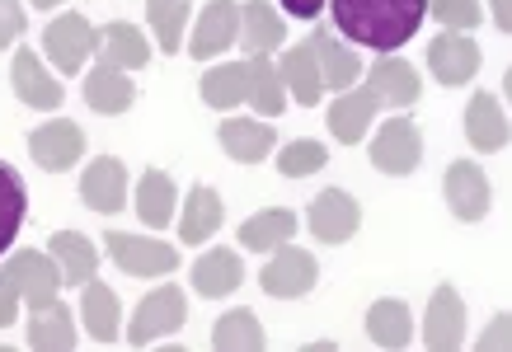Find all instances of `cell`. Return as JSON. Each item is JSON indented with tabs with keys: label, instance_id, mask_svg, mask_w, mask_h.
<instances>
[{
	"label": "cell",
	"instance_id": "obj_1",
	"mask_svg": "<svg viewBox=\"0 0 512 352\" xmlns=\"http://www.w3.org/2000/svg\"><path fill=\"white\" fill-rule=\"evenodd\" d=\"M329 10L339 38H353L357 47H376L390 57L419 33L428 0H329Z\"/></svg>",
	"mask_w": 512,
	"mask_h": 352
},
{
	"label": "cell",
	"instance_id": "obj_2",
	"mask_svg": "<svg viewBox=\"0 0 512 352\" xmlns=\"http://www.w3.org/2000/svg\"><path fill=\"white\" fill-rule=\"evenodd\" d=\"M184 320H188V296L179 287H160L137 306V315L127 324V343H132V348H151L156 338L179 334Z\"/></svg>",
	"mask_w": 512,
	"mask_h": 352
},
{
	"label": "cell",
	"instance_id": "obj_3",
	"mask_svg": "<svg viewBox=\"0 0 512 352\" xmlns=\"http://www.w3.org/2000/svg\"><path fill=\"white\" fill-rule=\"evenodd\" d=\"M0 273L15 282L19 301H24L29 310L52 306L57 291H62V268H57V259H52V254H38V249H19V254H10V263H5Z\"/></svg>",
	"mask_w": 512,
	"mask_h": 352
},
{
	"label": "cell",
	"instance_id": "obj_4",
	"mask_svg": "<svg viewBox=\"0 0 512 352\" xmlns=\"http://www.w3.org/2000/svg\"><path fill=\"white\" fill-rule=\"evenodd\" d=\"M109 254L127 277H165L179 268V249L151 235H127V230H109Z\"/></svg>",
	"mask_w": 512,
	"mask_h": 352
},
{
	"label": "cell",
	"instance_id": "obj_5",
	"mask_svg": "<svg viewBox=\"0 0 512 352\" xmlns=\"http://www.w3.org/2000/svg\"><path fill=\"white\" fill-rule=\"evenodd\" d=\"M94 47H99V33L90 29L85 15H62L43 29V52L52 57V66H57L62 76H76L80 66L90 62Z\"/></svg>",
	"mask_w": 512,
	"mask_h": 352
},
{
	"label": "cell",
	"instance_id": "obj_6",
	"mask_svg": "<svg viewBox=\"0 0 512 352\" xmlns=\"http://www.w3.org/2000/svg\"><path fill=\"white\" fill-rule=\"evenodd\" d=\"M372 165L390 179H404V174H414L423 165V137L419 127L409 123V118H390L372 141Z\"/></svg>",
	"mask_w": 512,
	"mask_h": 352
},
{
	"label": "cell",
	"instance_id": "obj_7",
	"mask_svg": "<svg viewBox=\"0 0 512 352\" xmlns=\"http://www.w3.org/2000/svg\"><path fill=\"white\" fill-rule=\"evenodd\" d=\"M315 277H320V263L306 254V249H292L287 245L273 249V259L264 263V273H259V287L268 296H282V301H292V296H306L315 287Z\"/></svg>",
	"mask_w": 512,
	"mask_h": 352
},
{
	"label": "cell",
	"instance_id": "obj_8",
	"mask_svg": "<svg viewBox=\"0 0 512 352\" xmlns=\"http://www.w3.org/2000/svg\"><path fill=\"white\" fill-rule=\"evenodd\" d=\"M306 226H311V235L320 245H343V240H353L357 226H362V207H357L343 188H325V193L311 202Z\"/></svg>",
	"mask_w": 512,
	"mask_h": 352
},
{
	"label": "cell",
	"instance_id": "obj_9",
	"mask_svg": "<svg viewBox=\"0 0 512 352\" xmlns=\"http://www.w3.org/2000/svg\"><path fill=\"white\" fill-rule=\"evenodd\" d=\"M423 343L433 352H456L466 343V301H461V291L447 287V282H442V287L433 291V301H428Z\"/></svg>",
	"mask_w": 512,
	"mask_h": 352
},
{
	"label": "cell",
	"instance_id": "obj_10",
	"mask_svg": "<svg viewBox=\"0 0 512 352\" xmlns=\"http://www.w3.org/2000/svg\"><path fill=\"white\" fill-rule=\"evenodd\" d=\"M80 198H85V207H94V212L118 216L127 207V165L118 155L90 160L85 174H80Z\"/></svg>",
	"mask_w": 512,
	"mask_h": 352
},
{
	"label": "cell",
	"instance_id": "obj_11",
	"mask_svg": "<svg viewBox=\"0 0 512 352\" xmlns=\"http://www.w3.org/2000/svg\"><path fill=\"white\" fill-rule=\"evenodd\" d=\"M447 207L451 216H461V221H484L489 207H494V188L484 179V169L475 160H456L447 165Z\"/></svg>",
	"mask_w": 512,
	"mask_h": 352
},
{
	"label": "cell",
	"instance_id": "obj_12",
	"mask_svg": "<svg viewBox=\"0 0 512 352\" xmlns=\"http://www.w3.org/2000/svg\"><path fill=\"white\" fill-rule=\"evenodd\" d=\"M428 71H433L442 85H466V80L480 76V47H475V38H466V33H442V38H433L428 43Z\"/></svg>",
	"mask_w": 512,
	"mask_h": 352
},
{
	"label": "cell",
	"instance_id": "obj_13",
	"mask_svg": "<svg viewBox=\"0 0 512 352\" xmlns=\"http://www.w3.org/2000/svg\"><path fill=\"white\" fill-rule=\"evenodd\" d=\"M29 151H33V160H38L43 169L62 174V169H71L80 155H85V132H80L71 118H52V123L33 127Z\"/></svg>",
	"mask_w": 512,
	"mask_h": 352
},
{
	"label": "cell",
	"instance_id": "obj_14",
	"mask_svg": "<svg viewBox=\"0 0 512 352\" xmlns=\"http://www.w3.org/2000/svg\"><path fill=\"white\" fill-rule=\"evenodd\" d=\"M235 38H240V0H212V5L198 15L193 38H188V57L207 62V57L226 52Z\"/></svg>",
	"mask_w": 512,
	"mask_h": 352
},
{
	"label": "cell",
	"instance_id": "obj_15",
	"mask_svg": "<svg viewBox=\"0 0 512 352\" xmlns=\"http://www.w3.org/2000/svg\"><path fill=\"white\" fill-rule=\"evenodd\" d=\"M10 80H15V94L24 99L29 108H43V113H52V108H62L66 90L57 76H47V66L38 62V52L33 47H19L15 62H10Z\"/></svg>",
	"mask_w": 512,
	"mask_h": 352
},
{
	"label": "cell",
	"instance_id": "obj_16",
	"mask_svg": "<svg viewBox=\"0 0 512 352\" xmlns=\"http://www.w3.org/2000/svg\"><path fill=\"white\" fill-rule=\"evenodd\" d=\"M311 52H315V66H320L325 90H334V94L353 90L357 76H362V62H357L353 47L339 43V33H334V29H315L311 33Z\"/></svg>",
	"mask_w": 512,
	"mask_h": 352
},
{
	"label": "cell",
	"instance_id": "obj_17",
	"mask_svg": "<svg viewBox=\"0 0 512 352\" xmlns=\"http://www.w3.org/2000/svg\"><path fill=\"white\" fill-rule=\"evenodd\" d=\"M376 90L372 85H353V90H343L329 108V132L339 137V146H357V141L367 137V127L376 118Z\"/></svg>",
	"mask_w": 512,
	"mask_h": 352
},
{
	"label": "cell",
	"instance_id": "obj_18",
	"mask_svg": "<svg viewBox=\"0 0 512 352\" xmlns=\"http://www.w3.org/2000/svg\"><path fill=\"white\" fill-rule=\"evenodd\" d=\"M132 99H137L132 76H123L113 62H104V57H99V66L85 76V104H90L94 113H104V118H118V113H127V108H132Z\"/></svg>",
	"mask_w": 512,
	"mask_h": 352
},
{
	"label": "cell",
	"instance_id": "obj_19",
	"mask_svg": "<svg viewBox=\"0 0 512 352\" xmlns=\"http://www.w3.org/2000/svg\"><path fill=\"white\" fill-rule=\"evenodd\" d=\"M287 29H282V15L268 5V0H245L240 5V38L235 43L245 47L249 57H268V52H278Z\"/></svg>",
	"mask_w": 512,
	"mask_h": 352
},
{
	"label": "cell",
	"instance_id": "obj_20",
	"mask_svg": "<svg viewBox=\"0 0 512 352\" xmlns=\"http://www.w3.org/2000/svg\"><path fill=\"white\" fill-rule=\"evenodd\" d=\"M367 85L376 90V99L390 108H409V104H419V94H423V80L419 71L409 62H400V57H381V62L367 71Z\"/></svg>",
	"mask_w": 512,
	"mask_h": 352
},
{
	"label": "cell",
	"instance_id": "obj_21",
	"mask_svg": "<svg viewBox=\"0 0 512 352\" xmlns=\"http://www.w3.org/2000/svg\"><path fill=\"white\" fill-rule=\"evenodd\" d=\"M278 76H282V90L292 94L301 108H315V104H320L325 80H320V66H315L311 43L287 47V52H282V62H278Z\"/></svg>",
	"mask_w": 512,
	"mask_h": 352
},
{
	"label": "cell",
	"instance_id": "obj_22",
	"mask_svg": "<svg viewBox=\"0 0 512 352\" xmlns=\"http://www.w3.org/2000/svg\"><path fill=\"white\" fill-rule=\"evenodd\" d=\"M217 141L226 146V155L231 160H240V165H259L273 146H278V137H273V127L259 123V118H226L217 132Z\"/></svg>",
	"mask_w": 512,
	"mask_h": 352
},
{
	"label": "cell",
	"instance_id": "obj_23",
	"mask_svg": "<svg viewBox=\"0 0 512 352\" xmlns=\"http://www.w3.org/2000/svg\"><path fill=\"white\" fill-rule=\"evenodd\" d=\"M466 137L475 151H503L508 146V113L489 90H480L466 108Z\"/></svg>",
	"mask_w": 512,
	"mask_h": 352
},
{
	"label": "cell",
	"instance_id": "obj_24",
	"mask_svg": "<svg viewBox=\"0 0 512 352\" xmlns=\"http://www.w3.org/2000/svg\"><path fill=\"white\" fill-rule=\"evenodd\" d=\"M80 320H85V329H90L94 343H113V338H118V324H123L118 291L90 277V282H85V296H80Z\"/></svg>",
	"mask_w": 512,
	"mask_h": 352
},
{
	"label": "cell",
	"instance_id": "obj_25",
	"mask_svg": "<svg viewBox=\"0 0 512 352\" xmlns=\"http://www.w3.org/2000/svg\"><path fill=\"white\" fill-rule=\"evenodd\" d=\"M47 254L57 259L66 287H85V282L94 277V268H99V254H94V245L85 240V235H76V230H57V235L47 240Z\"/></svg>",
	"mask_w": 512,
	"mask_h": 352
},
{
	"label": "cell",
	"instance_id": "obj_26",
	"mask_svg": "<svg viewBox=\"0 0 512 352\" xmlns=\"http://www.w3.org/2000/svg\"><path fill=\"white\" fill-rule=\"evenodd\" d=\"M240 282H245V263L235 259L231 249H207L193 263V291L198 296H231Z\"/></svg>",
	"mask_w": 512,
	"mask_h": 352
},
{
	"label": "cell",
	"instance_id": "obj_27",
	"mask_svg": "<svg viewBox=\"0 0 512 352\" xmlns=\"http://www.w3.org/2000/svg\"><path fill=\"white\" fill-rule=\"evenodd\" d=\"M29 348H38V352H71L76 348V324H71V306H66V301H52V306L33 310Z\"/></svg>",
	"mask_w": 512,
	"mask_h": 352
},
{
	"label": "cell",
	"instance_id": "obj_28",
	"mask_svg": "<svg viewBox=\"0 0 512 352\" xmlns=\"http://www.w3.org/2000/svg\"><path fill=\"white\" fill-rule=\"evenodd\" d=\"M174 202H179V188H174V179L165 174V169H146L137 184V216L141 226H170L174 221Z\"/></svg>",
	"mask_w": 512,
	"mask_h": 352
},
{
	"label": "cell",
	"instance_id": "obj_29",
	"mask_svg": "<svg viewBox=\"0 0 512 352\" xmlns=\"http://www.w3.org/2000/svg\"><path fill=\"white\" fill-rule=\"evenodd\" d=\"M245 99H249V62H226V66L202 71V104L207 108L231 113V108L245 104Z\"/></svg>",
	"mask_w": 512,
	"mask_h": 352
},
{
	"label": "cell",
	"instance_id": "obj_30",
	"mask_svg": "<svg viewBox=\"0 0 512 352\" xmlns=\"http://www.w3.org/2000/svg\"><path fill=\"white\" fill-rule=\"evenodd\" d=\"M99 57L113 62L118 71H141V66L151 62V43L141 38L137 24H109V29L99 33Z\"/></svg>",
	"mask_w": 512,
	"mask_h": 352
},
{
	"label": "cell",
	"instance_id": "obj_31",
	"mask_svg": "<svg viewBox=\"0 0 512 352\" xmlns=\"http://www.w3.org/2000/svg\"><path fill=\"white\" fill-rule=\"evenodd\" d=\"M292 235H296V212H287V207H273V212L249 216L245 226H240V245L254 249V254H273V249L287 245Z\"/></svg>",
	"mask_w": 512,
	"mask_h": 352
},
{
	"label": "cell",
	"instance_id": "obj_32",
	"mask_svg": "<svg viewBox=\"0 0 512 352\" xmlns=\"http://www.w3.org/2000/svg\"><path fill=\"white\" fill-rule=\"evenodd\" d=\"M24 212H29V188L15 165L0 160V254H10L19 226H24Z\"/></svg>",
	"mask_w": 512,
	"mask_h": 352
},
{
	"label": "cell",
	"instance_id": "obj_33",
	"mask_svg": "<svg viewBox=\"0 0 512 352\" xmlns=\"http://www.w3.org/2000/svg\"><path fill=\"white\" fill-rule=\"evenodd\" d=\"M221 226V198L217 188H193L184 202V216H179V235H184V245H207L212 240V230Z\"/></svg>",
	"mask_w": 512,
	"mask_h": 352
},
{
	"label": "cell",
	"instance_id": "obj_34",
	"mask_svg": "<svg viewBox=\"0 0 512 352\" xmlns=\"http://www.w3.org/2000/svg\"><path fill=\"white\" fill-rule=\"evenodd\" d=\"M212 348L217 352H264L268 338H264V329H259V315H254V310L221 315L217 329H212Z\"/></svg>",
	"mask_w": 512,
	"mask_h": 352
},
{
	"label": "cell",
	"instance_id": "obj_35",
	"mask_svg": "<svg viewBox=\"0 0 512 352\" xmlns=\"http://www.w3.org/2000/svg\"><path fill=\"white\" fill-rule=\"evenodd\" d=\"M367 334H372L376 348H404L409 334H414V320H409V306L404 301H376L367 310Z\"/></svg>",
	"mask_w": 512,
	"mask_h": 352
},
{
	"label": "cell",
	"instance_id": "obj_36",
	"mask_svg": "<svg viewBox=\"0 0 512 352\" xmlns=\"http://www.w3.org/2000/svg\"><path fill=\"white\" fill-rule=\"evenodd\" d=\"M245 104L254 108V113H282V104H287L278 66L268 62V57H249V99Z\"/></svg>",
	"mask_w": 512,
	"mask_h": 352
},
{
	"label": "cell",
	"instance_id": "obj_37",
	"mask_svg": "<svg viewBox=\"0 0 512 352\" xmlns=\"http://www.w3.org/2000/svg\"><path fill=\"white\" fill-rule=\"evenodd\" d=\"M188 5H193V0H146V15H151L160 52H179V47H184Z\"/></svg>",
	"mask_w": 512,
	"mask_h": 352
},
{
	"label": "cell",
	"instance_id": "obj_38",
	"mask_svg": "<svg viewBox=\"0 0 512 352\" xmlns=\"http://www.w3.org/2000/svg\"><path fill=\"white\" fill-rule=\"evenodd\" d=\"M325 165H329V151L320 141H292L287 151H278V169L287 179H306V174H315Z\"/></svg>",
	"mask_w": 512,
	"mask_h": 352
},
{
	"label": "cell",
	"instance_id": "obj_39",
	"mask_svg": "<svg viewBox=\"0 0 512 352\" xmlns=\"http://www.w3.org/2000/svg\"><path fill=\"white\" fill-rule=\"evenodd\" d=\"M428 10H433V19L451 33H470L484 19L480 0H428Z\"/></svg>",
	"mask_w": 512,
	"mask_h": 352
},
{
	"label": "cell",
	"instance_id": "obj_40",
	"mask_svg": "<svg viewBox=\"0 0 512 352\" xmlns=\"http://www.w3.org/2000/svg\"><path fill=\"white\" fill-rule=\"evenodd\" d=\"M24 38V5L19 0H0V47Z\"/></svg>",
	"mask_w": 512,
	"mask_h": 352
},
{
	"label": "cell",
	"instance_id": "obj_41",
	"mask_svg": "<svg viewBox=\"0 0 512 352\" xmlns=\"http://www.w3.org/2000/svg\"><path fill=\"white\" fill-rule=\"evenodd\" d=\"M15 320H19V291L10 277L0 273V329H10Z\"/></svg>",
	"mask_w": 512,
	"mask_h": 352
},
{
	"label": "cell",
	"instance_id": "obj_42",
	"mask_svg": "<svg viewBox=\"0 0 512 352\" xmlns=\"http://www.w3.org/2000/svg\"><path fill=\"white\" fill-rule=\"evenodd\" d=\"M282 10L296 19H315L320 10H325V0H282Z\"/></svg>",
	"mask_w": 512,
	"mask_h": 352
},
{
	"label": "cell",
	"instance_id": "obj_43",
	"mask_svg": "<svg viewBox=\"0 0 512 352\" xmlns=\"http://www.w3.org/2000/svg\"><path fill=\"white\" fill-rule=\"evenodd\" d=\"M489 348H508V315H498L494 329L484 334V352H489Z\"/></svg>",
	"mask_w": 512,
	"mask_h": 352
},
{
	"label": "cell",
	"instance_id": "obj_44",
	"mask_svg": "<svg viewBox=\"0 0 512 352\" xmlns=\"http://www.w3.org/2000/svg\"><path fill=\"white\" fill-rule=\"evenodd\" d=\"M494 24H498L503 33L512 29V0H494Z\"/></svg>",
	"mask_w": 512,
	"mask_h": 352
},
{
	"label": "cell",
	"instance_id": "obj_45",
	"mask_svg": "<svg viewBox=\"0 0 512 352\" xmlns=\"http://www.w3.org/2000/svg\"><path fill=\"white\" fill-rule=\"evenodd\" d=\"M33 5H38V10H52V5H62V0H33Z\"/></svg>",
	"mask_w": 512,
	"mask_h": 352
}]
</instances>
